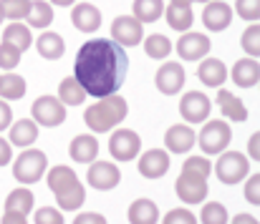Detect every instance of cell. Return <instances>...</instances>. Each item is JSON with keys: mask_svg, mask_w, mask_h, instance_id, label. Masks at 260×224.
I'll return each instance as SVG.
<instances>
[{"mask_svg": "<svg viewBox=\"0 0 260 224\" xmlns=\"http://www.w3.org/2000/svg\"><path fill=\"white\" fill-rule=\"evenodd\" d=\"M20 51L15 48V46H10V43H0V68H5V71H13L18 63H20Z\"/></svg>", "mask_w": 260, "mask_h": 224, "instance_id": "74e56055", "label": "cell"}, {"mask_svg": "<svg viewBox=\"0 0 260 224\" xmlns=\"http://www.w3.org/2000/svg\"><path fill=\"white\" fill-rule=\"evenodd\" d=\"M33 204H36V197H33V192L25 189V186L13 189V192L8 194V199H5V209L20 212V214H25V217L33 212Z\"/></svg>", "mask_w": 260, "mask_h": 224, "instance_id": "f1b7e54d", "label": "cell"}, {"mask_svg": "<svg viewBox=\"0 0 260 224\" xmlns=\"http://www.w3.org/2000/svg\"><path fill=\"white\" fill-rule=\"evenodd\" d=\"M194 144H197V134L187 124H174L165 134V149L172 154H187Z\"/></svg>", "mask_w": 260, "mask_h": 224, "instance_id": "e0dca14e", "label": "cell"}, {"mask_svg": "<svg viewBox=\"0 0 260 224\" xmlns=\"http://www.w3.org/2000/svg\"><path fill=\"white\" fill-rule=\"evenodd\" d=\"M170 164H172L170 161V154L165 149H149L139 156L137 169H139V174L144 179H162L170 171Z\"/></svg>", "mask_w": 260, "mask_h": 224, "instance_id": "5bb4252c", "label": "cell"}, {"mask_svg": "<svg viewBox=\"0 0 260 224\" xmlns=\"http://www.w3.org/2000/svg\"><path fill=\"white\" fill-rule=\"evenodd\" d=\"M10 159H13V146H10V141H5L0 136V166L10 164Z\"/></svg>", "mask_w": 260, "mask_h": 224, "instance_id": "bcb514c9", "label": "cell"}, {"mask_svg": "<svg viewBox=\"0 0 260 224\" xmlns=\"http://www.w3.org/2000/svg\"><path fill=\"white\" fill-rule=\"evenodd\" d=\"M25 78L18 73H5L0 78V96L3 101H18L25 96Z\"/></svg>", "mask_w": 260, "mask_h": 224, "instance_id": "4dcf8cb0", "label": "cell"}, {"mask_svg": "<svg viewBox=\"0 0 260 224\" xmlns=\"http://www.w3.org/2000/svg\"><path fill=\"white\" fill-rule=\"evenodd\" d=\"M197 141H200V149L205 156L222 154L228 149V144L233 141V129L225 121H207L202 126V131L197 134Z\"/></svg>", "mask_w": 260, "mask_h": 224, "instance_id": "8992f818", "label": "cell"}, {"mask_svg": "<svg viewBox=\"0 0 260 224\" xmlns=\"http://www.w3.org/2000/svg\"><path fill=\"white\" fill-rule=\"evenodd\" d=\"M162 224H197V217L189 209H172L165 214Z\"/></svg>", "mask_w": 260, "mask_h": 224, "instance_id": "ab89813d", "label": "cell"}, {"mask_svg": "<svg viewBox=\"0 0 260 224\" xmlns=\"http://www.w3.org/2000/svg\"><path fill=\"white\" fill-rule=\"evenodd\" d=\"M126 114H129L126 98H121L119 93H111V96L99 98V103H91L84 114V119H86V126L93 134H106L114 126H119L126 119Z\"/></svg>", "mask_w": 260, "mask_h": 224, "instance_id": "3957f363", "label": "cell"}, {"mask_svg": "<svg viewBox=\"0 0 260 224\" xmlns=\"http://www.w3.org/2000/svg\"><path fill=\"white\" fill-rule=\"evenodd\" d=\"M217 103H220V111L225 114V119H230V121H245L248 119V108L235 93L220 88L217 91Z\"/></svg>", "mask_w": 260, "mask_h": 224, "instance_id": "d4e9b609", "label": "cell"}, {"mask_svg": "<svg viewBox=\"0 0 260 224\" xmlns=\"http://www.w3.org/2000/svg\"><path fill=\"white\" fill-rule=\"evenodd\" d=\"M111 41L119 43L121 48H132L139 46L144 41V28L134 15H119L111 23Z\"/></svg>", "mask_w": 260, "mask_h": 224, "instance_id": "30bf717a", "label": "cell"}, {"mask_svg": "<svg viewBox=\"0 0 260 224\" xmlns=\"http://www.w3.org/2000/svg\"><path fill=\"white\" fill-rule=\"evenodd\" d=\"M84 98H86V91H84V86L74 76L71 78H63L58 83V101L63 106H81Z\"/></svg>", "mask_w": 260, "mask_h": 224, "instance_id": "83f0119b", "label": "cell"}, {"mask_svg": "<svg viewBox=\"0 0 260 224\" xmlns=\"http://www.w3.org/2000/svg\"><path fill=\"white\" fill-rule=\"evenodd\" d=\"M3 43H10L15 46L20 53H25L30 46H33V35H30V28L23 25V23H10L3 33Z\"/></svg>", "mask_w": 260, "mask_h": 224, "instance_id": "4316f807", "label": "cell"}, {"mask_svg": "<svg viewBox=\"0 0 260 224\" xmlns=\"http://www.w3.org/2000/svg\"><path fill=\"white\" fill-rule=\"evenodd\" d=\"M74 224H106V217H101L99 212H84V214H76Z\"/></svg>", "mask_w": 260, "mask_h": 224, "instance_id": "7bdbcfd3", "label": "cell"}, {"mask_svg": "<svg viewBox=\"0 0 260 224\" xmlns=\"http://www.w3.org/2000/svg\"><path fill=\"white\" fill-rule=\"evenodd\" d=\"M30 111H33V121L46 126V129L61 126L66 121V106L58 101V96H41V98H36Z\"/></svg>", "mask_w": 260, "mask_h": 224, "instance_id": "ba28073f", "label": "cell"}, {"mask_svg": "<svg viewBox=\"0 0 260 224\" xmlns=\"http://www.w3.org/2000/svg\"><path fill=\"white\" fill-rule=\"evenodd\" d=\"M197 78L210 88H220L228 78V68L220 58H202V63L197 68Z\"/></svg>", "mask_w": 260, "mask_h": 224, "instance_id": "44dd1931", "label": "cell"}, {"mask_svg": "<svg viewBox=\"0 0 260 224\" xmlns=\"http://www.w3.org/2000/svg\"><path fill=\"white\" fill-rule=\"evenodd\" d=\"M233 224H258V217H253V214H238Z\"/></svg>", "mask_w": 260, "mask_h": 224, "instance_id": "c3c4849f", "label": "cell"}, {"mask_svg": "<svg viewBox=\"0 0 260 224\" xmlns=\"http://www.w3.org/2000/svg\"><path fill=\"white\" fill-rule=\"evenodd\" d=\"M174 48H177V53H179L182 61H202V58H207L212 43H210V38L205 33L187 30V33H182V38L177 41Z\"/></svg>", "mask_w": 260, "mask_h": 224, "instance_id": "7c38bea8", "label": "cell"}, {"mask_svg": "<svg viewBox=\"0 0 260 224\" xmlns=\"http://www.w3.org/2000/svg\"><path fill=\"white\" fill-rule=\"evenodd\" d=\"M129 73V58L119 43L111 38H93L76 53L74 78L84 86L86 96H111L116 93Z\"/></svg>", "mask_w": 260, "mask_h": 224, "instance_id": "6da1fadb", "label": "cell"}, {"mask_svg": "<svg viewBox=\"0 0 260 224\" xmlns=\"http://www.w3.org/2000/svg\"><path fill=\"white\" fill-rule=\"evenodd\" d=\"M71 23L81 33H93L101 25V10L96 5H91V3H79L71 10Z\"/></svg>", "mask_w": 260, "mask_h": 224, "instance_id": "ac0fdd59", "label": "cell"}, {"mask_svg": "<svg viewBox=\"0 0 260 224\" xmlns=\"http://www.w3.org/2000/svg\"><path fill=\"white\" fill-rule=\"evenodd\" d=\"M235 13L248 20V23H258L260 18V0H235Z\"/></svg>", "mask_w": 260, "mask_h": 224, "instance_id": "8d00e7d4", "label": "cell"}, {"mask_svg": "<svg viewBox=\"0 0 260 224\" xmlns=\"http://www.w3.org/2000/svg\"><path fill=\"white\" fill-rule=\"evenodd\" d=\"M210 111H212V103L202 91H187L179 101V114L187 124H202L210 116Z\"/></svg>", "mask_w": 260, "mask_h": 224, "instance_id": "8fae6325", "label": "cell"}, {"mask_svg": "<svg viewBox=\"0 0 260 224\" xmlns=\"http://www.w3.org/2000/svg\"><path fill=\"white\" fill-rule=\"evenodd\" d=\"M245 199H248V204H253V207L260 204V174H253V176L248 179V184H245Z\"/></svg>", "mask_w": 260, "mask_h": 224, "instance_id": "b9f144b4", "label": "cell"}, {"mask_svg": "<svg viewBox=\"0 0 260 224\" xmlns=\"http://www.w3.org/2000/svg\"><path fill=\"white\" fill-rule=\"evenodd\" d=\"M36 224H63V214L56 207H43L36 212Z\"/></svg>", "mask_w": 260, "mask_h": 224, "instance_id": "60d3db41", "label": "cell"}, {"mask_svg": "<svg viewBox=\"0 0 260 224\" xmlns=\"http://www.w3.org/2000/svg\"><path fill=\"white\" fill-rule=\"evenodd\" d=\"M200 222L202 224H228L230 222V217H228L225 204H220V202H210V204H205L202 212H200Z\"/></svg>", "mask_w": 260, "mask_h": 224, "instance_id": "836d02e7", "label": "cell"}, {"mask_svg": "<svg viewBox=\"0 0 260 224\" xmlns=\"http://www.w3.org/2000/svg\"><path fill=\"white\" fill-rule=\"evenodd\" d=\"M240 46H243V51H245L250 58H258V53H260V28H258V23H250V25L245 28V33H243V38H240Z\"/></svg>", "mask_w": 260, "mask_h": 224, "instance_id": "d590c367", "label": "cell"}, {"mask_svg": "<svg viewBox=\"0 0 260 224\" xmlns=\"http://www.w3.org/2000/svg\"><path fill=\"white\" fill-rule=\"evenodd\" d=\"M10 129V146H20V149H28L30 144H36L38 139V124L33 119H20L15 124L8 126Z\"/></svg>", "mask_w": 260, "mask_h": 224, "instance_id": "d6986e66", "label": "cell"}, {"mask_svg": "<svg viewBox=\"0 0 260 224\" xmlns=\"http://www.w3.org/2000/svg\"><path fill=\"white\" fill-rule=\"evenodd\" d=\"M46 169H48L46 154L28 146V149L20 151V156L15 159V164H13V176H15L20 184H36V181H41V176H43Z\"/></svg>", "mask_w": 260, "mask_h": 224, "instance_id": "5b68a950", "label": "cell"}, {"mask_svg": "<svg viewBox=\"0 0 260 224\" xmlns=\"http://www.w3.org/2000/svg\"><path fill=\"white\" fill-rule=\"evenodd\" d=\"M33 43H36V51L41 53V58H46V61H58V58L66 53L63 38H61L58 33H53V30L41 33L38 41H33Z\"/></svg>", "mask_w": 260, "mask_h": 224, "instance_id": "7402d4cb", "label": "cell"}, {"mask_svg": "<svg viewBox=\"0 0 260 224\" xmlns=\"http://www.w3.org/2000/svg\"><path fill=\"white\" fill-rule=\"evenodd\" d=\"M86 181L93 186V189H99V192H109V189H114V186L121 181V171H119L116 164H109V161H91Z\"/></svg>", "mask_w": 260, "mask_h": 224, "instance_id": "4fadbf2b", "label": "cell"}, {"mask_svg": "<svg viewBox=\"0 0 260 224\" xmlns=\"http://www.w3.org/2000/svg\"><path fill=\"white\" fill-rule=\"evenodd\" d=\"M212 169H215L217 179L230 186V184H240L250 174V161L240 151H222L220 159L212 164Z\"/></svg>", "mask_w": 260, "mask_h": 224, "instance_id": "277c9868", "label": "cell"}, {"mask_svg": "<svg viewBox=\"0 0 260 224\" xmlns=\"http://www.w3.org/2000/svg\"><path fill=\"white\" fill-rule=\"evenodd\" d=\"M174 192L177 197L184 202V204H202L210 186H207V176L202 174H192V171H182L177 176V184H174Z\"/></svg>", "mask_w": 260, "mask_h": 224, "instance_id": "52a82bcc", "label": "cell"}, {"mask_svg": "<svg viewBox=\"0 0 260 224\" xmlns=\"http://www.w3.org/2000/svg\"><path fill=\"white\" fill-rule=\"evenodd\" d=\"M184 81H187V73H184L182 63H162L157 76H154V83H157L159 93H165V96L179 93Z\"/></svg>", "mask_w": 260, "mask_h": 224, "instance_id": "9a60e30c", "label": "cell"}, {"mask_svg": "<svg viewBox=\"0 0 260 224\" xmlns=\"http://www.w3.org/2000/svg\"><path fill=\"white\" fill-rule=\"evenodd\" d=\"M30 10V0H0V13L8 20H23Z\"/></svg>", "mask_w": 260, "mask_h": 224, "instance_id": "e575fe53", "label": "cell"}, {"mask_svg": "<svg viewBox=\"0 0 260 224\" xmlns=\"http://www.w3.org/2000/svg\"><path fill=\"white\" fill-rule=\"evenodd\" d=\"M248 151H250V159L258 161L260 159V134H253L250 141H248Z\"/></svg>", "mask_w": 260, "mask_h": 224, "instance_id": "7dc6e473", "label": "cell"}, {"mask_svg": "<svg viewBox=\"0 0 260 224\" xmlns=\"http://www.w3.org/2000/svg\"><path fill=\"white\" fill-rule=\"evenodd\" d=\"M165 13V0H134V18L139 23H154Z\"/></svg>", "mask_w": 260, "mask_h": 224, "instance_id": "1f68e13d", "label": "cell"}, {"mask_svg": "<svg viewBox=\"0 0 260 224\" xmlns=\"http://www.w3.org/2000/svg\"><path fill=\"white\" fill-rule=\"evenodd\" d=\"M159 222V209L152 199H137L129 207V224H157Z\"/></svg>", "mask_w": 260, "mask_h": 224, "instance_id": "484cf974", "label": "cell"}, {"mask_svg": "<svg viewBox=\"0 0 260 224\" xmlns=\"http://www.w3.org/2000/svg\"><path fill=\"white\" fill-rule=\"evenodd\" d=\"M182 171H192V174H202V176H210L212 171V161H207V156H189L182 166Z\"/></svg>", "mask_w": 260, "mask_h": 224, "instance_id": "f35d334b", "label": "cell"}, {"mask_svg": "<svg viewBox=\"0 0 260 224\" xmlns=\"http://www.w3.org/2000/svg\"><path fill=\"white\" fill-rule=\"evenodd\" d=\"M144 53L154 61H165L170 53H172V41L162 33H152L147 41H144Z\"/></svg>", "mask_w": 260, "mask_h": 224, "instance_id": "d6a6232c", "label": "cell"}, {"mask_svg": "<svg viewBox=\"0 0 260 224\" xmlns=\"http://www.w3.org/2000/svg\"><path fill=\"white\" fill-rule=\"evenodd\" d=\"M69 154H71V159H74L76 164H91V161H96V156H99V141H96V136L79 134V136L71 141Z\"/></svg>", "mask_w": 260, "mask_h": 224, "instance_id": "ffe728a7", "label": "cell"}, {"mask_svg": "<svg viewBox=\"0 0 260 224\" xmlns=\"http://www.w3.org/2000/svg\"><path fill=\"white\" fill-rule=\"evenodd\" d=\"M0 224H28V217H25V214H20V212H10V209H5Z\"/></svg>", "mask_w": 260, "mask_h": 224, "instance_id": "f6af8a7d", "label": "cell"}, {"mask_svg": "<svg viewBox=\"0 0 260 224\" xmlns=\"http://www.w3.org/2000/svg\"><path fill=\"white\" fill-rule=\"evenodd\" d=\"M197 3H202V5H205V3H210V0H197Z\"/></svg>", "mask_w": 260, "mask_h": 224, "instance_id": "816d5d0a", "label": "cell"}, {"mask_svg": "<svg viewBox=\"0 0 260 224\" xmlns=\"http://www.w3.org/2000/svg\"><path fill=\"white\" fill-rule=\"evenodd\" d=\"M10 124H13V108H10V103H5L0 98V131H5Z\"/></svg>", "mask_w": 260, "mask_h": 224, "instance_id": "ee69618b", "label": "cell"}, {"mask_svg": "<svg viewBox=\"0 0 260 224\" xmlns=\"http://www.w3.org/2000/svg\"><path fill=\"white\" fill-rule=\"evenodd\" d=\"M30 28H48L53 23V5L43 0H30V10L25 15Z\"/></svg>", "mask_w": 260, "mask_h": 224, "instance_id": "f546056e", "label": "cell"}, {"mask_svg": "<svg viewBox=\"0 0 260 224\" xmlns=\"http://www.w3.org/2000/svg\"><path fill=\"white\" fill-rule=\"evenodd\" d=\"M109 151L116 161H132L142 151V139L132 129H116L109 139Z\"/></svg>", "mask_w": 260, "mask_h": 224, "instance_id": "9c48e42d", "label": "cell"}, {"mask_svg": "<svg viewBox=\"0 0 260 224\" xmlns=\"http://www.w3.org/2000/svg\"><path fill=\"white\" fill-rule=\"evenodd\" d=\"M202 23H205L207 30L220 33V30L230 28V23H233V8L228 3H222V0H210L205 5V10H202Z\"/></svg>", "mask_w": 260, "mask_h": 224, "instance_id": "2e32d148", "label": "cell"}, {"mask_svg": "<svg viewBox=\"0 0 260 224\" xmlns=\"http://www.w3.org/2000/svg\"><path fill=\"white\" fill-rule=\"evenodd\" d=\"M172 3H182V5H192L194 0H172Z\"/></svg>", "mask_w": 260, "mask_h": 224, "instance_id": "f907efd6", "label": "cell"}, {"mask_svg": "<svg viewBox=\"0 0 260 224\" xmlns=\"http://www.w3.org/2000/svg\"><path fill=\"white\" fill-rule=\"evenodd\" d=\"M0 23H3V13H0Z\"/></svg>", "mask_w": 260, "mask_h": 224, "instance_id": "f5cc1de1", "label": "cell"}, {"mask_svg": "<svg viewBox=\"0 0 260 224\" xmlns=\"http://www.w3.org/2000/svg\"><path fill=\"white\" fill-rule=\"evenodd\" d=\"M0 78H3V76H0Z\"/></svg>", "mask_w": 260, "mask_h": 224, "instance_id": "db71d44e", "label": "cell"}, {"mask_svg": "<svg viewBox=\"0 0 260 224\" xmlns=\"http://www.w3.org/2000/svg\"><path fill=\"white\" fill-rule=\"evenodd\" d=\"M162 15H167L170 28L179 30V33H187V30H189V25L194 23L192 5H182V3H170V5L165 8V13H162Z\"/></svg>", "mask_w": 260, "mask_h": 224, "instance_id": "cb8c5ba5", "label": "cell"}, {"mask_svg": "<svg viewBox=\"0 0 260 224\" xmlns=\"http://www.w3.org/2000/svg\"><path fill=\"white\" fill-rule=\"evenodd\" d=\"M233 81H235V86H240V88H253V86H258V78H260V66L255 58H243V61H238L235 66H233Z\"/></svg>", "mask_w": 260, "mask_h": 224, "instance_id": "603a6c76", "label": "cell"}, {"mask_svg": "<svg viewBox=\"0 0 260 224\" xmlns=\"http://www.w3.org/2000/svg\"><path fill=\"white\" fill-rule=\"evenodd\" d=\"M46 184L56 194V204L63 212H76L86 202V189L71 166H53L46 176Z\"/></svg>", "mask_w": 260, "mask_h": 224, "instance_id": "7a4b0ae2", "label": "cell"}, {"mask_svg": "<svg viewBox=\"0 0 260 224\" xmlns=\"http://www.w3.org/2000/svg\"><path fill=\"white\" fill-rule=\"evenodd\" d=\"M51 5H61V8H66V5H74L76 0H48Z\"/></svg>", "mask_w": 260, "mask_h": 224, "instance_id": "681fc988", "label": "cell"}]
</instances>
